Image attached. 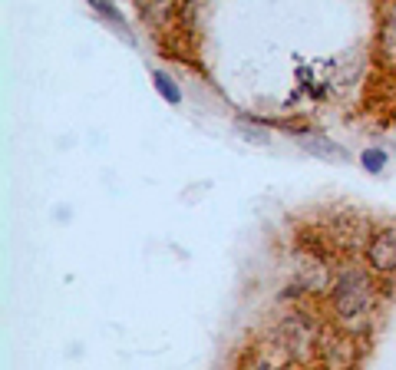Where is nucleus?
Listing matches in <instances>:
<instances>
[{"mask_svg":"<svg viewBox=\"0 0 396 370\" xmlns=\"http://www.w3.org/2000/svg\"><path fill=\"white\" fill-rule=\"evenodd\" d=\"M333 307L343 321H360L370 311V281L360 272H343L333 281Z\"/></svg>","mask_w":396,"mask_h":370,"instance_id":"nucleus-1","label":"nucleus"},{"mask_svg":"<svg viewBox=\"0 0 396 370\" xmlns=\"http://www.w3.org/2000/svg\"><path fill=\"white\" fill-rule=\"evenodd\" d=\"M366 258L376 272H396V229L376 231L370 248H366Z\"/></svg>","mask_w":396,"mask_h":370,"instance_id":"nucleus-2","label":"nucleus"},{"mask_svg":"<svg viewBox=\"0 0 396 370\" xmlns=\"http://www.w3.org/2000/svg\"><path fill=\"white\" fill-rule=\"evenodd\" d=\"M298 146L304 153L317 155V159H337V162H347V149H343L340 142L327 139V136H317V132H298Z\"/></svg>","mask_w":396,"mask_h":370,"instance_id":"nucleus-3","label":"nucleus"},{"mask_svg":"<svg viewBox=\"0 0 396 370\" xmlns=\"http://www.w3.org/2000/svg\"><path fill=\"white\" fill-rule=\"evenodd\" d=\"M152 83H155L159 96L165 99V103H172V106H179V103H182V89H179V83H175V79H172L169 73L155 70V73H152Z\"/></svg>","mask_w":396,"mask_h":370,"instance_id":"nucleus-4","label":"nucleus"},{"mask_svg":"<svg viewBox=\"0 0 396 370\" xmlns=\"http://www.w3.org/2000/svg\"><path fill=\"white\" fill-rule=\"evenodd\" d=\"M386 162H390V155H386L383 149H366V153L360 155V165H364V172H370V175H380L386 169Z\"/></svg>","mask_w":396,"mask_h":370,"instance_id":"nucleus-5","label":"nucleus"},{"mask_svg":"<svg viewBox=\"0 0 396 370\" xmlns=\"http://www.w3.org/2000/svg\"><path fill=\"white\" fill-rule=\"evenodd\" d=\"M89 7H93V11L96 13H103V17H106V20H113L119 27V23H122V13H119V7L116 4H113V0H89Z\"/></svg>","mask_w":396,"mask_h":370,"instance_id":"nucleus-6","label":"nucleus"},{"mask_svg":"<svg viewBox=\"0 0 396 370\" xmlns=\"http://www.w3.org/2000/svg\"><path fill=\"white\" fill-rule=\"evenodd\" d=\"M241 136L251 139V142H261V146L268 142V132H257V129H251V126H241Z\"/></svg>","mask_w":396,"mask_h":370,"instance_id":"nucleus-7","label":"nucleus"}]
</instances>
